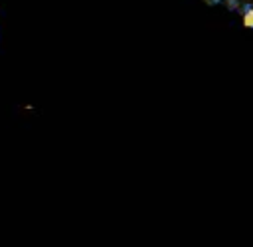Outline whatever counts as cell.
<instances>
[{
	"label": "cell",
	"mask_w": 253,
	"mask_h": 247,
	"mask_svg": "<svg viewBox=\"0 0 253 247\" xmlns=\"http://www.w3.org/2000/svg\"><path fill=\"white\" fill-rule=\"evenodd\" d=\"M243 24L249 26V28H253V10H249V12L243 16Z\"/></svg>",
	"instance_id": "obj_1"
}]
</instances>
